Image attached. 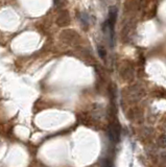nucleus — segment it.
<instances>
[{"label":"nucleus","instance_id":"obj_1","mask_svg":"<svg viewBox=\"0 0 166 167\" xmlns=\"http://www.w3.org/2000/svg\"><path fill=\"white\" fill-rule=\"evenodd\" d=\"M69 21H70V19H69V15L67 12H62V13H60V15H59V17H58V20H57V22H58V24L60 26L66 25V24L69 23Z\"/></svg>","mask_w":166,"mask_h":167},{"label":"nucleus","instance_id":"obj_2","mask_svg":"<svg viewBox=\"0 0 166 167\" xmlns=\"http://www.w3.org/2000/svg\"><path fill=\"white\" fill-rule=\"evenodd\" d=\"M118 138H119V132H118V130L115 127H111L110 130H109V139L111 141L116 142L118 141Z\"/></svg>","mask_w":166,"mask_h":167}]
</instances>
